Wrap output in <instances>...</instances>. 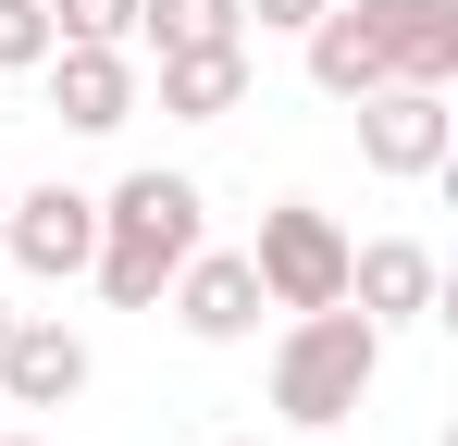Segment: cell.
<instances>
[{
	"label": "cell",
	"instance_id": "cell-4",
	"mask_svg": "<svg viewBox=\"0 0 458 446\" xmlns=\"http://www.w3.org/2000/svg\"><path fill=\"white\" fill-rule=\"evenodd\" d=\"M347 112H360V161H372V174H396V186L446 174V149H458L446 87H409V74H384V87H360Z\"/></svg>",
	"mask_w": 458,
	"mask_h": 446
},
{
	"label": "cell",
	"instance_id": "cell-10",
	"mask_svg": "<svg viewBox=\"0 0 458 446\" xmlns=\"http://www.w3.org/2000/svg\"><path fill=\"white\" fill-rule=\"evenodd\" d=\"M360 25L384 38V74H409V87L458 74V0H360Z\"/></svg>",
	"mask_w": 458,
	"mask_h": 446
},
{
	"label": "cell",
	"instance_id": "cell-13",
	"mask_svg": "<svg viewBox=\"0 0 458 446\" xmlns=\"http://www.w3.org/2000/svg\"><path fill=\"white\" fill-rule=\"evenodd\" d=\"M50 38H75V50H137V0H50Z\"/></svg>",
	"mask_w": 458,
	"mask_h": 446
},
{
	"label": "cell",
	"instance_id": "cell-17",
	"mask_svg": "<svg viewBox=\"0 0 458 446\" xmlns=\"http://www.w3.org/2000/svg\"><path fill=\"white\" fill-rule=\"evenodd\" d=\"M0 335H13V297H0Z\"/></svg>",
	"mask_w": 458,
	"mask_h": 446
},
{
	"label": "cell",
	"instance_id": "cell-3",
	"mask_svg": "<svg viewBox=\"0 0 458 446\" xmlns=\"http://www.w3.org/2000/svg\"><path fill=\"white\" fill-rule=\"evenodd\" d=\"M248 273L273 310H322V297H347V223L310 211V199H273L260 211V248H248Z\"/></svg>",
	"mask_w": 458,
	"mask_h": 446
},
{
	"label": "cell",
	"instance_id": "cell-12",
	"mask_svg": "<svg viewBox=\"0 0 458 446\" xmlns=\"http://www.w3.org/2000/svg\"><path fill=\"white\" fill-rule=\"evenodd\" d=\"M137 38L149 50H211V38H248V0H137Z\"/></svg>",
	"mask_w": 458,
	"mask_h": 446
},
{
	"label": "cell",
	"instance_id": "cell-16",
	"mask_svg": "<svg viewBox=\"0 0 458 446\" xmlns=\"http://www.w3.org/2000/svg\"><path fill=\"white\" fill-rule=\"evenodd\" d=\"M0 446H50V434H13V422H0Z\"/></svg>",
	"mask_w": 458,
	"mask_h": 446
},
{
	"label": "cell",
	"instance_id": "cell-20",
	"mask_svg": "<svg viewBox=\"0 0 458 446\" xmlns=\"http://www.w3.org/2000/svg\"><path fill=\"white\" fill-rule=\"evenodd\" d=\"M0 422H13V409H0Z\"/></svg>",
	"mask_w": 458,
	"mask_h": 446
},
{
	"label": "cell",
	"instance_id": "cell-8",
	"mask_svg": "<svg viewBox=\"0 0 458 446\" xmlns=\"http://www.w3.org/2000/svg\"><path fill=\"white\" fill-rule=\"evenodd\" d=\"M347 310H372L384 335H396V322H434V310H446L434 248H421V236H372V248H347Z\"/></svg>",
	"mask_w": 458,
	"mask_h": 446
},
{
	"label": "cell",
	"instance_id": "cell-5",
	"mask_svg": "<svg viewBox=\"0 0 458 446\" xmlns=\"http://www.w3.org/2000/svg\"><path fill=\"white\" fill-rule=\"evenodd\" d=\"M0 261L38 273V286H75L87 261H99V199H87V186H25V199L0 211Z\"/></svg>",
	"mask_w": 458,
	"mask_h": 446
},
{
	"label": "cell",
	"instance_id": "cell-18",
	"mask_svg": "<svg viewBox=\"0 0 458 446\" xmlns=\"http://www.w3.org/2000/svg\"><path fill=\"white\" fill-rule=\"evenodd\" d=\"M224 446H260V434H224Z\"/></svg>",
	"mask_w": 458,
	"mask_h": 446
},
{
	"label": "cell",
	"instance_id": "cell-7",
	"mask_svg": "<svg viewBox=\"0 0 458 446\" xmlns=\"http://www.w3.org/2000/svg\"><path fill=\"white\" fill-rule=\"evenodd\" d=\"M63 397H87V335L50 322V310H13V335H0V409H63Z\"/></svg>",
	"mask_w": 458,
	"mask_h": 446
},
{
	"label": "cell",
	"instance_id": "cell-1",
	"mask_svg": "<svg viewBox=\"0 0 458 446\" xmlns=\"http://www.w3.org/2000/svg\"><path fill=\"white\" fill-rule=\"evenodd\" d=\"M186 248H199V174H124L112 199H99V297L112 310H161V286L186 273Z\"/></svg>",
	"mask_w": 458,
	"mask_h": 446
},
{
	"label": "cell",
	"instance_id": "cell-6",
	"mask_svg": "<svg viewBox=\"0 0 458 446\" xmlns=\"http://www.w3.org/2000/svg\"><path fill=\"white\" fill-rule=\"evenodd\" d=\"M161 297H174V322H186L199 347H248V335H260V310H273L260 273H248V248H186V273H174Z\"/></svg>",
	"mask_w": 458,
	"mask_h": 446
},
{
	"label": "cell",
	"instance_id": "cell-2",
	"mask_svg": "<svg viewBox=\"0 0 458 446\" xmlns=\"http://www.w3.org/2000/svg\"><path fill=\"white\" fill-rule=\"evenodd\" d=\"M372 372H384V322L347 310V297H322V310L285 322V347H273V409H285L298 434H335V422H360Z\"/></svg>",
	"mask_w": 458,
	"mask_h": 446
},
{
	"label": "cell",
	"instance_id": "cell-9",
	"mask_svg": "<svg viewBox=\"0 0 458 446\" xmlns=\"http://www.w3.org/2000/svg\"><path fill=\"white\" fill-rule=\"evenodd\" d=\"M50 112H63V124H75V137H124V124H137V63H124V50H75V38H50Z\"/></svg>",
	"mask_w": 458,
	"mask_h": 446
},
{
	"label": "cell",
	"instance_id": "cell-11",
	"mask_svg": "<svg viewBox=\"0 0 458 446\" xmlns=\"http://www.w3.org/2000/svg\"><path fill=\"white\" fill-rule=\"evenodd\" d=\"M161 112H174V124H224V112H248V38L161 50Z\"/></svg>",
	"mask_w": 458,
	"mask_h": 446
},
{
	"label": "cell",
	"instance_id": "cell-19",
	"mask_svg": "<svg viewBox=\"0 0 458 446\" xmlns=\"http://www.w3.org/2000/svg\"><path fill=\"white\" fill-rule=\"evenodd\" d=\"M0 211H13V186H0Z\"/></svg>",
	"mask_w": 458,
	"mask_h": 446
},
{
	"label": "cell",
	"instance_id": "cell-14",
	"mask_svg": "<svg viewBox=\"0 0 458 446\" xmlns=\"http://www.w3.org/2000/svg\"><path fill=\"white\" fill-rule=\"evenodd\" d=\"M50 63V0H0V74H38Z\"/></svg>",
	"mask_w": 458,
	"mask_h": 446
},
{
	"label": "cell",
	"instance_id": "cell-15",
	"mask_svg": "<svg viewBox=\"0 0 458 446\" xmlns=\"http://www.w3.org/2000/svg\"><path fill=\"white\" fill-rule=\"evenodd\" d=\"M248 13H260L273 38H298V25H310V13H322V0H248Z\"/></svg>",
	"mask_w": 458,
	"mask_h": 446
}]
</instances>
